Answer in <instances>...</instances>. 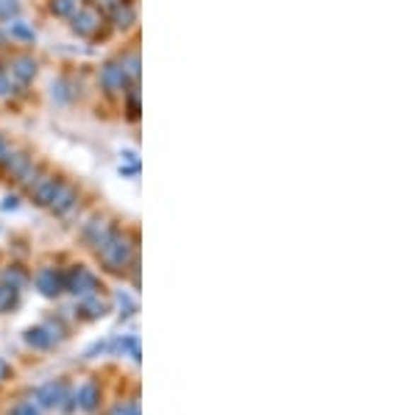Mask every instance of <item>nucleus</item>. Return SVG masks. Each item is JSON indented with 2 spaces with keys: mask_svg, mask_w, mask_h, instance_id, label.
Segmentation results:
<instances>
[{
  "mask_svg": "<svg viewBox=\"0 0 418 415\" xmlns=\"http://www.w3.org/2000/svg\"><path fill=\"white\" fill-rule=\"evenodd\" d=\"M11 151H14V145L8 142V137H6V134H0V165H3V159H6Z\"/></svg>",
  "mask_w": 418,
  "mask_h": 415,
  "instance_id": "obj_16",
  "label": "nucleus"
},
{
  "mask_svg": "<svg viewBox=\"0 0 418 415\" xmlns=\"http://www.w3.org/2000/svg\"><path fill=\"white\" fill-rule=\"evenodd\" d=\"M3 209H17V198H6V204H3Z\"/></svg>",
  "mask_w": 418,
  "mask_h": 415,
  "instance_id": "obj_17",
  "label": "nucleus"
},
{
  "mask_svg": "<svg viewBox=\"0 0 418 415\" xmlns=\"http://www.w3.org/2000/svg\"><path fill=\"white\" fill-rule=\"evenodd\" d=\"M98 81H100V90L106 95L126 93V84H129V78H126L120 62H106V64L100 67V73H98Z\"/></svg>",
  "mask_w": 418,
  "mask_h": 415,
  "instance_id": "obj_2",
  "label": "nucleus"
},
{
  "mask_svg": "<svg viewBox=\"0 0 418 415\" xmlns=\"http://www.w3.org/2000/svg\"><path fill=\"white\" fill-rule=\"evenodd\" d=\"M59 187H62V179H59V176H45V179H40L37 185L31 187V201H34L37 206H50V201H53V195L59 192Z\"/></svg>",
  "mask_w": 418,
  "mask_h": 415,
  "instance_id": "obj_7",
  "label": "nucleus"
},
{
  "mask_svg": "<svg viewBox=\"0 0 418 415\" xmlns=\"http://www.w3.org/2000/svg\"><path fill=\"white\" fill-rule=\"evenodd\" d=\"M11 90H14V81H11V76H8V67H0V98L8 95Z\"/></svg>",
  "mask_w": 418,
  "mask_h": 415,
  "instance_id": "obj_15",
  "label": "nucleus"
},
{
  "mask_svg": "<svg viewBox=\"0 0 418 415\" xmlns=\"http://www.w3.org/2000/svg\"><path fill=\"white\" fill-rule=\"evenodd\" d=\"M109 14H112V23H115L117 31H126V28H132V25L137 23V11H134V6H129V3H123V0H120Z\"/></svg>",
  "mask_w": 418,
  "mask_h": 415,
  "instance_id": "obj_8",
  "label": "nucleus"
},
{
  "mask_svg": "<svg viewBox=\"0 0 418 415\" xmlns=\"http://www.w3.org/2000/svg\"><path fill=\"white\" fill-rule=\"evenodd\" d=\"M98 28H100V14L95 11V8H87V6H81L73 17H70V31L76 34V37H81V40H90L98 34Z\"/></svg>",
  "mask_w": 418,
  "mask_h": 415,
  "instance_id": "obj_3",
  "label": "nucleus"
},
{
  "mask_svg": "<svg viewBox=\"0 0 418 415\" xmlns=\"http://www.w3.org/2000/svg\"><path fill=\"white\" fill-rule=\"evenodd\" d=\"M98 257H100V262L106 265V271L120 274V271H126V265H129V259H132V245H129V240H126L123 234H115V231H112V237L98 248Z\"/></svg>",
  "mask_w": 418,
  "mask_h": 415,
  "instance_id": "obj_1",
  "label": "nucleus"
},
{
  "mask_svg": "<svg viewBox=\"0 0 418 415\" xmlns=\"http://www.w3.org/2000/svg\"><path fill=\"white\" fill-rule=\"evenodd\" d=\"M81 8V0H50V14L56 17H73Z\"/></svg>",
  "mask_w": 418,
  "mask_h": 415,
  "instance_id": "obj_13",
  "label": "nucleus"
},
{
  "mask_svg": "<svg viewBox=\"0 0 418 415\" xmlns=\"http://www.w3.org/2000/svg\"><path fill=\"white\" fill-rule=\"evenodd\" d=\"M76 204H79V189L73 185H67V182H62L59 192H56L53 201H50V212L59 215V218H64L70 209H76Z\"/></svg>",
  "mask_w": 418,
  "mask_h": 415,
  "instance_id": "obj_5",
  "label": "nucleus"
},
{
  "mask_svg": "<svg viewBox=\"0 0 418 415\" xmlns=\"http://www.w3.org/2000/svg\"><path fill=\"white\" fill-rule=\"evenodd\" d=\"M37 73H40V64H37L34 56H14L11 64H8V76L20 87H28L37 78Z\"/></svg>",
  "mask_w": 418,
  "mask_h": 415,
  "instance_id": "obj_4",
  "label": "nucleus"
},
{
  "mask_svg": "<svg viewBox=\"0 0 418 415\" xmlns=\"http://www.w3.org/2000/svg\"><path fill=\"white\" fill-rule=\"evenodd\" d=\"M120 67H123L126 78H129L132 84H137L139 81V53L137 50H129L126 56H120Z\"/></svg>",
  "mask_w": 418,
  "mask_h": 415,
  "instance_id": "obj_11",
  "label": "nucleus"
},
{
  "mask_svg": "<svg viewBox=\"0 0 418 415\" xmlns=\"http://www.w3.org/2000/svg\"><path fill=\"white\" fill-rule=\"evenodd\" d=\"M37 287H40L45 296H56V293H59V276H56V271H50V268L40 271V274H37Z\"/></svg>",
  "mask_w": 418,
  "mask_h": 415,
  "instance_id": "obj_12",
  "label": "nucleus"
},
{
  "mask_svg": "<svg viewBox=\"0 0 418 415\" xmlns=\"http://www.w3.org/2000/svg\"><path fill=\"white\" fill-rule=\"evenodd\" d=\"M6 31H8V37H11L14 42H20V45H34V42H37V31H34L28 23H23L20 17L11 20Z\"/></svg>",
  "mask_w": 418,
  "mask_h": 415,
  "instance_id": "obj_9",
  "label": "nucleus"
},
{
  "mask_svg": "<svg viewBox=\"0 0 418 415\" xmlns=\"http://www.w3.org/2000/svg\"><path fill=\"white\" fill-rule=\"evenodd\" d=\"M73 95H76V90H73V84H70V78H56L53 84H50V98H53V103L56 106H67L70 100H73Z\"/></svg>",
  "mask_w": 418,
  "mask_h": 415,
  "instance_id": "obj_10",
  "label": "nucleus"
},
{
  "mask_svg": "<svg viewBox=\"0 0 418 415\" xmlns=\"http://www.w3.org/2000/svg\"><path fill=\"white\" fill-rule=\"evenodd\" d=\"M11 17H20V3L17 0H0V23H11Z\"/></svg>",
  "mask_w": 418,
  "mask_h": 415,
  "instance_id": "obj_14",
  "label": "nucleus"
},
{
  "mask_svg": "<svg viewBox=\"0 0 418 415\" xmlns=\"http://www.w3.org/2000/svg\"><path fill=\"white\" fill-rule=\"evenodd\" d=\"M95 287H98V281H95V276L84 265H76V268L70 271V276H67V290H73L76 296H79V293H81V296H93Z\"/></svg>",
  "mask_w": 418,
  "mask_h": 415,
  "instance_id": "obj_6",
  "label": "nucleus"
}]
</instances>
